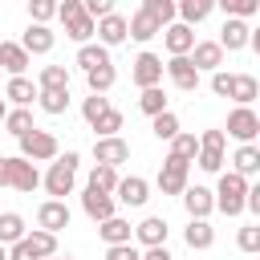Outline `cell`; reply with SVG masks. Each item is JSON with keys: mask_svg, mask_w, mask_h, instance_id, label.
Segmentation results:
<instances>
[{"mask_svg": "<svg viewBox=\"0 0 260 260\" xmlns=\"http://www.w3.org/2000/svg\"><path fill=\"white\" fill-rule=\"evenodd\" d=\"M77 167H81V158H77V150H65V154H57L53 162H49V171H45V191L53 195V199H61L65 203V195H73V183H77Z\"/></svg>", "mask_w": 260, "mask_h": 260, "instance_id": "obj_1", "label": "cell"}, {"mask_svg": "<svg viewBox=\"0 0 260 260\" xmlns=\"http://www.w3.org/2000/svg\"><path fill=\"white\" fill-rule=\"evenodd\" d=\"M211 199H215V207L223 215H240L244 199H248V179H240L236 171H223L219 183H215V191H211Z\"/></svg>", "mask_w": 260, "mask_h": 260, "instance_id": "obj_2", "label": "cell"}, {"mask_svg": "<svg viewBox=\"0 0 260 260\" xmlns=\"http://www.w3.org/2000/svg\"><path fill=\"white\" fill-rule=\"evenodd\" d=\"M57 16H61L69 41H77V45H89V41H93V20L85 16L81 0H65V4H57Z\"/></svg>", "mask_w": 260, "mask_h": 260, "instance_id": "obj_3", "label": "cell"}, {"mask_svg": "<svg viewBox=\"0 0 260 260\" xmlns=\"http://www.w3.org/2000/svg\"><path fill=\"white\" fill-rule=\"evenodd\" d=\"M16 142H20V158H28L32 167H37V162H53V158L61 154L57 138H53L49 130H37V126H32L28 134H20Z\"/></svg>", "mask_w": 260, "mask_h": 260, "instance_id": "obj_4", "label": "cell"}, {"mask_svg": "<svg viewBox=\"0 0 260 260\" xmlns=\"http://www.w3.org/2000/svg\"><path fill=\"white\" fill-rule=\"evenodd\" d=\"M4 175H8V187H12V191L32 195V191L41 187V171H37L28 158H20V154H8V158H4Z\"/></svg>", "mask_w": 260, "mask_h": 260, "instance_id": "obj_5", "label": "cell"}, {"mask_svg": "<svg viewBox=\"0 0 260 260\" xmlns=\"http://www.w3.org/2000/svg\"><path fill=\"white\" fill-rule=\"evenodd\" d=\"M228 134H232L240 146H252L256 134H260V114H256L252 106H236V110L228 114Z\"/></svg>", "mask_w": 260, "mask_h": 260, "instance_id": "obj_6", "label": "cell"}, {"mask_svg": "<svg viewBox=\"0 0 260 260\" xmlns=\"http://www.w3.org/2000/svg\"><path fill=\"white\" fill-rule=\"evenodd\" d=\"M223 130H203L199 134V154H195V162L207 171V175H215L219 167H223Z\"/></svg>", "mask_w": 260, "mask_h": 260, "instance_id": "obj_7", "label": "cell"}, {"mask_svg": "<svg viewBox=\"0 0 260 260\" xmlns=\"http://www.w3.org/2000/svg\"><path fill=\"white\" fill-rule=\"evenodd\" d=\"M187 171H191V162L167 154V158H162V171H158V191H162V195H183V191H187Z\"/></svg>", "mask_w": 260, "mask_h": 260, "instance_id": "obj_8", "label": "cell"}, {"mask_svg": "<svg viewBox=\"0 0 260 260\" xmlns=\"http://www.w3.org/2000/svg\"><path fill=\"white\" fill-rule=\"evenodd\" d=\"M69 203H61V199H45L41 207H37V228L41 232H49V236H57V232H65L69 228Z\"/></svg>", "mask_w": 260, "mask_h": 260, "instance_id": "obj_9", "label": "cell"}, {"mask_svg": "<svg viewBox=\"0 0 260 260\" xmlns=\"http://www.w3.org/2000/svg\"><path fill=\"white\" fill-rule=\"evenodd\" d=\"M130 77H134L138 89H154V85L162 81V57H154V53H138Z\"/></svg>", "mask_w": 260, "mask_h": 260, "instance_id": "obj_10", "label": "cell"}, {"mask_svg": "<svg viewBox=\"0 0 260 260\" xmlns=\"http://www.w3.org/2000/svg\"><path fill=\"white\" fill-rule=\"evenodd\" d=\"M130 158V142L126 138H98L93 142V162L98 167H114L118 171V162H126Z\"/></svg>", "mask_w": 260, "mask_h": 260, "instance_id": "obj_11", "label": "cell"}, {"mask_svg": "<svg viewBox=\"0 0 260 260\" xmlns=\"http://www.w3.org/2000/svg\"><path fill=\"white\" fill-rule=\"evenodd\" d=\"M114 195H106V191H93V187H85L81 191V211L93 219V223H106V219H114Z\"/></svg>", "mask_w": 260, "mask_h": 260, "instance_id": "obj_12", "label": "cell"}, {"mask_svg": "<svg viewBox=\"0 0 260 260\" xmlns=\"http://www.w3.org/2000/svg\"><path fill=\"white\" fill-rule=\"evenodd\" d=\"M93 37H98V45H102V49H114V45H122V41H126V16H122V12H110V16H102V20L93 24Z\"/></svg>", "mask_w": 260, "mask_h": 260, "instance_id": "obj_13", "label": "cell"}, {"mask_svg": "<svg viewBox=\"0 0 260 260\" xmlns=\"http://www.w3.org/2000/svg\"><path fill=\"white\" fill-rule=\"evenodd\" d=\"M28 57H41V53H53V45H57V37H53V28L49 24H28L24 28V37L16 41Z\"/></svg>", "mask_w": 260, "mask_h": 260, "instance_id": "obj_14", "label": "cell"}, {"mask_svg": "<svg viewBox=\"0 0 260 260\" xmlns=\"http://www.w3.org/2000/svg\"><path fill=\"white\" fill-rule=\"evenodd\" d=\"M187 61L195 65V73H215L223 65V49L215 41H195V49L187 53Z\"/></svg>", "mask_w": 260, "mask_h": 260, "instance_id": "obj_15", "label": "cell"}, {"mask_svg": "<svg viewBox=\"0 0 260 260\" xmlns=\"http://www.w3.org/2000/svg\"><path fill=\"white\" fill-rule=\"evenodd\" d=\"M146 199H150V183H146V179H138V175H130V179H118V187H114V203L142 207Z\"/></svg>", "mask_w": 260, "mask_h": 260, "instance_id": "obj_16", "label": "cell"}, {"mask_svg": "<svg viewBox=\"0 0 260 260\" xmlns=\"http://www.w3.org/2000/svg\"><path fill=\"white\" fill-rule=\"evenodd\" d=\"M162 45H167V53H171V57H187V53L195 49V32H191L187 24H179V20H175V24H167V28H162Z\"/></svg>", "mask_w": 260, "mask_h": 260, "instance_id": "obj_17", "label": "cell"}, {"mask_svg": "<svg viewBox=\"0 0 260 260\" xmlns=\"http://www.w3.org/2000/svg\"><path fill=\"white\" fill-rule=\"evenodd\" d=\"M167 77L175 81V89H183V93H191V89H199V73H195V65L187 61V57H171L167 65Z\"/></svg>", "mask_w": 260, "mask_h": 260, "instance_id": "obj_18", "label": "cell"}, {"mask_svg": "<svg viewBox=\"0 0 260 260\" xmlns=\"http://www.w3.org/2000/svg\"><path fill=\"white\" fill-rule=\"evenodd\" d=\"M248 37H252V28H248V20H223V28H219V49L223 53H240L244 45H248Z\"/></svg>", "mask_w": 260, "mask_h": 260, "instance_id": "obj_19", "label": "cell"}, {"mask_svg": "<svg viewBox=\"0 0 260 260\" xmlns=\"http://www.w3.org/2000/svg\"><path fill=\"white\" fill-rule=\"evenodd\" d=\"M183 207H187L191 219H207V215L215 211V199H211L207 187H187V191H183Z\"/></svg>", "mask_w": 260, "mask_h": 260, "instance_id": "obj_20", "label": "cell"}, {"mask_svg": "<svg viewBox=\"0 0 260 260\" xmlns=\"http://www.w3.org/2000/svg\"><path fill=\"white\" fill-rule=\"evenodd\" d=\"M167 232H171V228H167V219H162V215H146V219L134 228L138 244H146V248H162V244H167Z\"/></svg>", "mask_w": 260, "mask_h": 260, "instance_id": "obj_21", "label": "cell"}, {"mask_svg": "<svg viewBox=\"0 0 260 260\" xmlns=\"http://www.w3.org/2000/svg\"><path fill=\"white\" fill-rule=\"evenodd\" d=\"M0 69L12 73V77H24V69H28V53H24L16 41H0Z\"/></svg>", "mask_w": 260, "mask_h": 260, "instance_id": "obj_22", "label": "cell"}, {"mask_svg": "<svg viewBox=\"0 0 260 260\" xmlns=\"http://www.w3.org/2000/svg\"><path fill=\"white\" fill-rule=\"evenodd\" d=\"M32 98H37V85H32L28 77H12V81L4 85V102H12V110H28Z\"/></svg>", "mask_w": 260, "mask_h": 260, "instance_id": "obj_23", "label": "cell"}, {"mask_svg": "<svg viewBox=\"0 0 260 260\" xmlns=\"http://www.w3.org/2000/svg\"><path fill=\"white\" fill-rule=\"evenodd\" d=\"M98 236L106 240V248H118V244H130V236H134V228H130V219H122V215H114V219H106V223H98Z\"/></svg>", "mask_w": 260, "mask_h": 260, "instance_id": "obj_24", "label": "cell"}, {"mask_svg": "<svg viewBox=\"0 0 260 260\" xmlns=\"http://www.w3.org/2000/svg\"><path fill=\"white\" fill-rule=\"evenodd\" d=\"M183 240H187V248L203 252V248H211V244H215V228H211L207 219H191V223H187V232H183Z\"/></svg>", "mask_w": 260, "mask_h": 260, "instance_id": "obj_25", "label": "cell"}, {"mask_svg": "<svg viewBox=\"0 0 260 260\" xmlns=\"http://www.w3.org/2000/svg\"><path fill=\"white\" fill-rule=\"evenodd\" d=\"M211 8H215L211 0H183V4H175V16H183L179 24H187V28H191V24L207 20V16H211Z\"/></svg>", "mask_w": 260, "mask_h": 260, "instance_id": "obj_26", "label": "cell"}, {"mask_svg": "<svg viewBox=\"0 0 260 260\" xmlns=\"http://www.w3.org/2000/svg\"><path fill=\"white\" fill-rule=\"evenodd\" d=\"M232 171H236L240 179L256 175V171H260V146H256V142H252V146H240V150L232 154Z\"/></svg>", "mask_w": 260, "mask_h": 260, "instance_id": "obj_27", "label": "cell"}, {"mask_svg": "<svg viewBox=\"0 0 260 260\" xmlns=\"http://www.w3.org/2000/svg\"><path fill=\"white\" fill-rule=\"evenodd\" d=\"M158 32H162V28H158V24H154V20H150L142 8H138L130 20H126V37H134V41H142V45H146L150 37H158Z\"/></svg>", "mask_w": 260, "mask_h": 260, "instance_id": "obj_28", "label": "cell"}, {"mask_svg": "<svg viewBox=\"0 0 260 260\" xmlns=\"http://www.w3.org/2000/svg\"><path fill=\"white\" fill-rule=\"evenodd\" d=\"M20 240H24V215L4 211V215H0V244L12 248V244H20Z\"/></svg>", "mask_w": 260, "mask_h": 260, "instance_id": "obj_29", "label": "cell"}, {"mask_svg": "<svg viewBox=\"0 0 260 260\" xmlns=\"http://www.w3.org/2000/svg\"><path fill=\"white\" fill-rule=\"evenodd\" d=\"M77 65L89 73V69H102V65H110V49H102V45H77Z\"/></svg>", "mask_w": 260, "mask_h": 260, "instance_id": "obj_30", "label": "cell"}, {"mask_svg": "<svg viewBox=\"0 0 260 260\" xmlns=\"http://www.w3.org/2000/svg\"><path fill=\"white\" fill-rule=\"evenodd\" d=\"M142 12H146L158 28L175 24V0H142Z\"/></svg>", "mask_w": 260, "mask_h": 260, "instance_id": "obj_31", "label": "cell"}, {"mask_svg": "<svg viewBox=\"0 0 260 260\" xmlns=\"http://www.w3.org/2000/svg\"><path fill=\"white\" fill-rule=\"evenodd\" d=\"M37 89H69V65H45L37 77Z\"/></svg>", "mask_w": 260, "mask_h": 260, "instance_id": "obj_32", "label": "cell"}, {"mask_svg": "<svg viewBox=\"0 0 260 260\" xmlns=\"http://www.w3.org/2000/svg\"><path fill=\"white\" fill-rule=\"evenodd\" d=\"M114 81H118L114 65H102V69H89V73H85V85H89V93H102V98L114 89Z\"/></svg>", "mask_w": 260, "mask_h": 260, "instance_id": "obj_33", "label": "cell"}, {"mask_svg": "<svg viewBox=\"0 0 260 260\" xmlns=\"http://www.w3.org/2000/svg\"><path fill=\"white\" fill-rule=\"evenodd\" d=\"M256 93H260V81H256L252 73H236V81H232V98H236L240 106H252Z\"/></svg>", "mask_w": 260, "mask_h": 260, "instance_id": "obj_34", "label": "cell"}, {"mask_svg": "<svg viewBox=\"0 0 260 260\" xmlns=\"http://www.w3.org/2000/svg\"><path fill=\"white\" fill-rule=\"evenodd\" d=\"M24 240H28V248L37 252V260H49V256H57V236H49V232L32 228V232H24Z\"/></svg>", "mask_w": 260, "mask_h": 260, "instance_id": "obj_35", "label": "cell"}, {"mask_svg": "<svg viewBox=\"0 0 260 260\" xmlns=\"http://www.w3.org/2000/svg\"><path fill=\"white\" fill-rule=\"evenodd\" d=\"M37 102L45 114H65L69 110V89H37Z\"/></svg>", "mask_w": 260, "mask_h": 260, "instance_id": "obj_36", "label": "cell"}, {"mask_svg": "<svg viewBox=\"0 0 260 260\" xmlns=\"http://www.w3.org/2000/svg\"><path fill=\"white\" fill-rule=\"evenodd\" d=\"M85 187L114 195V187H118V171H114V167H98V162H93V171H89V183H85Z\"/></svg>", "mask_w": 260, "mask_h": 260, "instance_id": "obj_37", "label": "cell"}, {"mask_svg": "<svg viewBox=\"0 0 260 260\" xmlns=\"http://www.w3.org/2000/svg\"><path fill=\"white\" fill-rule=\"evenodd\" d=\"M138 110H142V114H150V118H158V114L167 110V93H162V85H154V89H142V98H138Z\"/></svg>", "mask_w": 260, "mask_h": 260, "instance_id": "obj_38", "label": "cell"}, {"mask_svg": "<svg viewBox=\"0 0 260 260\" xmlns=\"http://www.w3.org/2000/svg\"><path fill=\"white\" fill-rule=\"evenodd\" d=\"M122 122H126V118H122V110H114V106H110V110H106V114L93 122V130H98V138H118Z\"/></svg>", "mask_w": 260, "mask_h": 260, "instance_id": "obj_39", "label": "cell"}, {"mask_svg": "<svg viewBox=\"0 0 260 260\" xmlns=\"http://www.w3.org/2000/svg\"><path fill=\"white\" fill-rule=\"evenodd\" d=\"M171 154L183 158V162H195V154H199V138H195V134H175V138H171Z\"/></svg>", "mask_w": 260, "mask_h": 260, "instance_id": "obj_40", "label": "cell"}, {"mask_svg": "<svg viewBox=\"0 0 260 260\" xmlns=\"http://www.w3.org/2000/svg\"><path fill=\"white\" fill-rule=\"evenodd\" d=\"M4 130H8L12 138L28 134V130H32V114H28V110H8V114H4Z\"/></svg>", "mask_w": 260, "mask_h": 260, "instance_id": "obj_41", "label": "cell"}, {"mask_svg": "<svg viewBox=\"0 0 260 260\" xmlns=\"http://www.w3.org/2000/svg\"><path fill=\"white\" fill-rule=\"evenodd\" d=\"M150 130H154V138H162V142H171V138L179 134V118H175L171 110H162L158 118H150Z\"/></svg>", "mask_w": 260, "mask_h": 260, "instance_id": "obj_42", "label": "cell"}, {"mask_svg": "<svg viewBox=\"0 0 260 260\" xmlns=\"http://www.w3.org/2000/svg\"><path fill=\"white\" fill-rule=\"evenodd\" d=\"M228 20H248L252 12H260V0H223Z\"/></svg>", "mask_w": 260, "mask_h": 260, "instance_id": "obj_43", "label": "cell"}, {"mask_svg": "<svg viewBox=\"0 0 260 260\" xmlns=\"http://www.w3.org/2000/svg\"><path fill=\"white\" fill-rule=\"evenodd\" d=\"M106 110H110V98H102V93H89V98H85V106H81V118L93 126V122H98Z\"/></svg>", "mask_w": 260, "mask_h": 260, "instance_id": "obj_44", "label": "cell"}, {"mask_svg": "<svg viewBox=\"0 0 260 260\" xmlns=\"http://www.w3.org/2000/svg\"><path fill=\"white\" fill-rule=\"evenodd\" d=\"M28 16H32V24H45L57 16V4L53 0H28Z\"/></svg>", "mask_w": 260, "mask_h": 260, "instance_id": "obj_45", "label": "cell"}, {"mask_svg": "<svg viewBox=\"0 0 260 260\" xmlns=\"http://www.w3.org/2000/svg\"><path fill=\"white\" fill-rule=\"evenodd\" d=\"M236 244H240V252H260V228L256 223H248V228H240V236H236Z\"/></svg>", "mask_w": 260, "mask_h": 260, "instance_id": "obj_46", "label": "cell"}, {"mask_svg": "<svg viewBox=\"0 0 260 260\" xmlns=\"http://www.w3.org/2000/svg\"><path fill=\"white\" fill-rule=\"evenodd\" d=\"M232 81H236V73H223V69H215V73H211V93H219V98H232Z\"/></svg>", "mask_w": 260, "mask_h": 260, "instance_id": "obj_47", "label": "cell"}, {"mask_svg": "<svg viewBox=\"0 0 260 260\" xmlns=\"http://www.w3.org/2000/svg\"><path fill=\"white\" fill-rule=\"evenodd\" d=\"M106 260H142V252L134 244H118V248H106Z\"/></svg>", "mask_w": 260, "mask_h": 260, "instance_id": "obj_48", "label": "cell"}, {"mask_svg": "<svg viewBox=\"0 0 260 260\" xmlns=\"http://www.w3.org/2000/svg\"><path fill=\"white\" fill-rule=\"evenodd\" d=\"M8 260H37V252L28 248V240H20V244L8 248Z\"/></svg>", "mask_w": 260, "mask_h": 260, "instance_id": "obj_49", "label": "cell"}, {"mask_svg": "<svg viewBox=\"0 0 260 260\" xmlns=\"http://www.w3.org/2000/svg\"><path fill=\"white\" fill-rule=\"evenodd\" d=\"M142 260H175V256H171V252H167V244H162V248H146V252H142Z\"/></svg>", "mask_w": 260, "mask_h": 260, "instance_id": "obj_50", "label": "cell"}, {"mask_svg": "<svg viewBox=\"0 0 260 260\" xmlns=\"http://www.w3.org/2000/svg\"><path fill=\"white\" fill-rule=\"evenodd\" d=\"M0 187H8V175H4V158H0Z\"/></svg>", "mask_w": 260, "mask_h": 260, "instance_id": "obj_51", "label": "cell"}, {"mask_svg": "<svg viewBox=\"0 0 260 260\" xmlns=\"http://www.w3.org/2000/svg\"><path fill=\"white\" fill-rule=\"evenodd\" d=\"M4 114H8V102H4V98H0V122H4Z\"/></svg>", "mask_w": 260, "mask_h": 260, "instance_id": "obj_52", "label": "cell"}, {"mask_svg": "<svg viewBox=\"0 0 260 260\" xmlns=\"http://www.w3.org/2000/svg\"><path fill=\"white\" fill-rule=\"evenodd\" d=\"M0 260H8V248H4V244H0Z\"/></svg>", "mask_w": 260, "mask_h": 260, "instance_id": "obj_53", "label": "cell"}, {"mask_svg": "<svg viewBox=\"0 0 260 260\" xmlns=\"http://www.w3.org/2000/svg\"><path fill=\"white\" fill-rule=\"evenodd\" d=\"M49 260H57V256H49Z\"/></svg>", "mask_w": 260, "mask_h": 260, "instance_id": "obj_54", "label": "cell"}]
</instances>
